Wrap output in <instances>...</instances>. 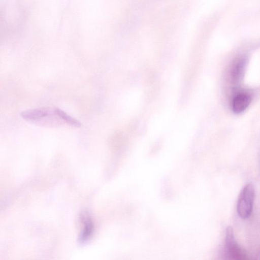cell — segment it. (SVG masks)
Instances as JSON below:
<instances>
[{"instance_id": "277c9868", "label": "cell", "mask_w": 260, "mask_h": 260, "mask_svg": "<svg viewBox=\"0 0 260 260\" xmlns=\"http://www.w3.org/2000/svg\"><path fill=\"white\" fill-rule=\"evenodd\" d=\"M251 101L250 95L247 93L241 92L237 94L232 102L233 111L237 114L244 112L249 106Z\"/></svg>"}, {"instance_id": "7a4b0ae2", "label": "cell", "mask_w": 260, "mask_h": 260, "mask_svg": "<svg viewBox=\"0 0 260 260\" xmlns=\"http://www.w3.org/2000/svg\"><path fill=\"white\" fill-rule=\"evenodd\" d=\"M254 196V187L251 183L247 184L241 190L237 205V213L241 218L246 219L251 216Z\"/></svg>"}, {"instance_id": "6da1fadb", "label": "cell", "mask_w": 260, "mask_h": 260, "mask_svg": "<svg viewBox=\"0 0 260 260\" xmlns=\"http://www.w3.org/2000/svg\"><path fill=\"white\" fill-rule=\"evenodd\" d=\"M21 116L31 123L45 126H55L59 123V119H61L56 113L54 108H49L28 109L22 111Z\"/></svg>"}, {"instance_id": "3957f363", "label": "cell", "mask_w": 260, "mask_h": 260, "mask_svg": "<svg viewBox=\"0 0 260 260\" xmlns=\"http://www.w3.org/2000/svg\"><path fill=\"white\" fill-rule=\"evenodd\" d=\"M224 251L226 256L233 260L250 259L247 252L242 249L236 241L233 228L228 226L225 230Z\"/></svg>"}, {"instance_id": "5b68a950", "label": "cell", "mask_w": 260, "mask_h": 260, "mask_svg": "<svg viewBox=\"0 0 260 260\" xmlns=\"http://www.w3.org/2000/svg\"><path fill=\"white\" fill-rule=\"evenodd\" d=\"M54 110L61 120L66 121L68 124L78 127L81 126V123L80 121L69 116L63 111L58 108H54Z\"/></svg>"}, {"instance_id": "8992f818", "label": "cell", "mask_w": 260, "mask_h": 260, "mask_svg": "<svg viewBox=\"0 0 260 260\" xmlns=\"http://www.w3.org/2000/svg\"><path fill=\"white\" fill-rule=\"evenodd\" d=\"M93 231V225L89 218H86L84 220V227L80 236V240L84 241L87 240L90 236Z\"/></svg>"}]
</instances>
